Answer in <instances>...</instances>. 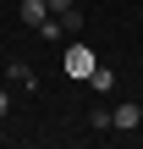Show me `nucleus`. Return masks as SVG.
I'll return each instance as SVG.
<instances>
[{
  "mask_svg": "<svg viewBox=\"0 0 143 149\" xmlns=\"http://www.w3.org/2000/svg\"><path fill=\"white\" fill-rule=\"evenodd\" d=\"M61 66H66V77H77V83H88V72H94L99 61H94V50H88V44H66V55H61Z\"/></svg>",
  "mask_w": 143,
  "mask_h": 149,
  "instance_id": "nucleus-1",
  "label": "nucleus"
},
{
  "mask_svg": "<svg viewBox=\"0 0 143 149\" xmlns=\"http://www.w3.org/2000/svg\"><path fill=\"white\" fill-rule=\"evenodd\" d=\"M110 127H116V133H138L143 127V105H132V100L116 105V111H110Z\"/></svg>",
  "mask_w": 143,
  "mask_h": 149,
  "instance_id": "nucleus-2",
  "label": "nucleus"
},
{
  "mask_svg": "<svg viewBox=\"0 0 143 149\" xmlns=\"http://www.w3.org/2000/svg\"><path fill=\"white\" fill-rule=\"evenodd\" d=\"M17 11H22V22H28V28H44V17H50V0H22Z\"/></svg>",
  "mask_w": 143,
  "mask_h": 149,
  "instance_id": "nucleus-3",
  "label": "nucleus"
},
{
  "mask_svg": "<svg viewBox=\"0 0 143 149\" xmlns=\"http://www.w3.org/2000/svg\"><path fill=\"white\" fill-rule=\"evenodd\" d=\"M6 77H11V83H22V88H39V77H33V66H28V61H11V66H6Z\"/></svg>",
  "mask_w": 143,
  "mask_h": 149,
  "instance_id": "nucleus-4",
  "label": "nucleus"
},
{
  "mask_svg": "<svg viewBox=\"0 0 143 149\" xmlns=\"http://www.w3.org/2000/svg\"><path fill=\"white\" fill-rule=\"evenodd\" d=\"M88 88H94V94H110V88H116V72H110V66H94V72H88Z\"/></svg>",
  "mask_w": 143,
  "mask_h": 149,
  "instance_id": "nucleus-5",
  "label": "nucleus"
},
{
  "mask_svg": "<svg viewBox=\"0 0 143 149\" xmlns=\"http://www.w3.org/2000/svg\"><path fill=\"white\" fill-rule=\"evenodd\" d=\"M39 33H44V39H50V44H55V39H66V22H61V17H55V11H50V17H44V28H39Z\"/></svg>",
  "mask_w": 143,
  "mask_h": 149,
  "instance_id": "nucleus-6",
  "label": "nucleus"
},
{
  "mask_svg": "<svg viewBox=\"0 0 143 149\" xmlns=\"http://www.w3.org/2000/svg\"><path fill=\"white\" fill-rule=\"evenodd\" d=\"M6 116H11V94L0 88V122H6Z\"/></svg>",
  "mask_w": 143,
  "mask_h": 149,
  "instance_id": "nucleus-7",
  "label": "nucleus"
},
{
  "mask_svg": "<svg viewBox=\"0 0 143 149\" xmlns=\"http://www.w3.org/2000/svg\"><path fill=\"white\" fill-rule=\"evenodd\" d=\"M72 6H77V0H50V11H72Z\"/></svg>",
  "mask_w": 143,
  "mask_h": 149,
  "instance_id": "nucleus-8",
  "label": "nucleus"
}]
</instances>
